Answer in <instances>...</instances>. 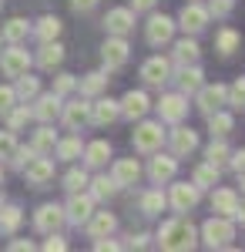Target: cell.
Returning a JSON list of instances; mask_svg holds the SVG:
<instances>
[{"instance_id":"cell-54","label":"cell","mask_w":245,"mask_h":252,"mask_svg":"<svg viewBox=\"0 0 245 252\" xmlns=\"http://www.w3.org/2000/svg\"><path fill=\"white\" fill-rule=\"evenodd\" d=\"M97 3H101V0H71V7H74L77 14H91Z\"/></svg>"},{"instance_id":"cell-17","label":"cell","mask_w":245,"mask_h":252,"mask_svg":"<svg viewBox=\"0 0 245 252\" xmlns=\"http://www.w3.org/2000/svg\"><path fill=\"white\" fill-rule=\"evenodd\" d=\"M61 104H64V97H57L54 91H40L34 101H31V118L40 121V125H54L57 118H61Z\"/></svg>"},{"instance_id":"cell-10","label":"cell","mask_w":245,"mask_h":252,"mask_svg":"<svg viewBox=\"0 0 245 252\" xmlns=\"http://www.w3.org/2000/svg\"><path fill=\"white\" fill-rule=\"evenodd\" d=\"M175 31H178V24L168 14H151L148 24H145V40L151 47H165V44L175 40Z\"/></svg>"},{"instance_id":"cell-23","label":"cell","mask_w":245,"mask_h":252,"mask_svg":"<svg viewBox=\"0 0 245 252\" xmlns=\"http://www.w3.org/2000/svg\"><path fill=\"white\" fill-rule=\"evenodd\" d=\"M104 31H108V34H118V37H128L134 31V10L131 7H114V10H108Z\"/></svg>"},{"instance_id":"cell-2","label":"cell","mask_w":245,"mask_h":252,"mask_svg":"<svg viewBox=\"0 0 245 252\" xmlns=\"http://www.w3.org/2000/svg\"><path fill=\"white\" fill-rule=\"evenodd\" d=\"M232 239H235V219H225V215H212L198 229V242L205 249H228Z\"/></svg>"},{"instance_id":"cell-30","label":"cell","mask_w":245,"mask_h":252,"mask_svg":"<svg viewBox=\"0 0 245 252\" xmlns=\"http://www.w3.org/2000/svg\"><path fill=\"white\" fill-rule=\"evenodd\" d=\"M138 209H141V215H148V219H154V215H161L165 209H168V195L161 192V185H154V189H148V192L141 195Z\"/></svg>"},{"instance_id":"cell-37","label":"cell","mask_w":245,"mask_h":252,"mask_svg":"<svg viewBox=\"0 0 245 252\" xmlns=\"http://www.w3.org/2000/svg\"><path fill=\"white\" fill-rule=\"evenodd\" d=\"M81 152H84V141H81V135L57 138V145H54V155L61 158V161H77V158H81Z\"/></svg>"},{"instance_id":"cell-21","label":"cell","mask_w":245,"mask_h":252,"mask_svg":"<svg viewBox=\"0 0 245 252\" xmlns=\"http://www.w3.org/2000/svg\"><path fill=\"white\" fill-rule=\"evenodd\" d=\"M171 78L178 81V91L185 97H191L202 84H205V71L198 67V61L195 64H178V71H171Z\"/></svg>"},{"instance_id":"cell-60","label":"cell","mask_w":245,"mask_h":252,"mask_svg":"<svg viewBox=\"0 0 245 252\" xmlns=\"http://www.w3.org/2000/svg\"><path fill=\"white\" fill-rule=\"evenodd\" d=\"M0 209H3V195H0Z\"/></svg>"},{"instance_id":"cell-40","label":"cell","mask_w":245,"mask_h":252,"mask_svg":"<svg viewBox=\"0 0 245 252\" xmlns=\"http://www.w3.org/2000/svg\"><path fill=\"white\" fill-rule=\"evenodd\" d=\"M20 225H24V209L3 202V209H0V232H3V235H14Z\"/></svg>"},{"instance_id":"cell-59","label":"cell","mask_w":245,"mask_h":252,"mask_svg":"<svg viewBox=\"0 0 245 252\" xmlns=\"http://www.w3.org/2000/svg\"><path fill=\"white\" fill-rule=\"evenodd\" d=\"M0 185H3V168H0Z\"/></svg>"},{"instance_id":"cell-3","label":"cell","mask_w":245,"mask_h":252,"mask_svg":"<svg viewBox=\"0 0 245 252\" xmlns=\"http://www.w3.org/2000/svg\"><path fill=\"white\" fill-rule=\"evenodd\" d=\"M165 125L161 121H148V118H138V125H134V135H131V145L138 155H151V152H158L161 145H165Z\"/></svg>"},{"instance_id":"cell-12","label":"cell","mask_w":245,"mask_h":252,"mask_svg":"<svg viewBox=\"0 0 245 252\" xmlns=\"http://www.w3.org/2000/svg\"><path fill=\"white\" fill-rule=\"evenodd\" d=\"M64 225H67V215H64V205H57V202H44L37 212H34V229L40 235L61 232Z\"/></svg>"},{"instance_id":"cell-46","label":"cell","mask_w":245,"mask_h":252,"mask_svg":"<svg viewBox=\"0 0 245 252\" xmlns=\"http://www.w3.org/2000/svg\"><path fill=\"white\" fill-rule=\"evenodd\" d=\"M14 148H17V131L3 128V131H0V161H10Z\"/></svg>"},{"instance_id":"cell-51","label":"cell","mask_w":245,"mask_h":252,"mask_svg":"<svg viewBox=\"0 0 245 252\" xmlns=\"http://www.w3.org/2000/svg\"><path fill=\"white\" fill-rule=\"evenodd\" d=\"M228 168L239 175V172H245V148H239V152H232L228 155Z\"/></svg>"},{"instance_id":"cell-58","label":"cell","mask_w":245,"mask_h":252,"mask_svg":"<svg viewBox=\"0 0 245 252\" xmlns=\"http://www.w3.org/2000/svg\"><path fill=\"white\" fill-rule=\"evenodd\" d=\"M239 185H242V192H245V172H239Z\"/></svg>"},{"instance_id":"cell-18","label":"cell","mask_w":245,"mask_h":252,"mask_svg":"<svg viewBox=\"0 0 245 252\" xmlns=\"http://www.w3.org/2000/svg\"><path fill=\"white\" fill-rule=\"evenodd\" d=\"M88 111H91V101L88 97H74V101H64L61 104V125L67 128V131H81L84 125H88Z\"/></svg>"},{"instance_id":"cell-31","label":"cell","mask_w":245,"mask_h":252,"mask_svg":"<svg viewBox=\"0 0 245 252\" xmlns=\"http://www.w3.org/2000/svg\"><path fill=\"white\" fill-rule=\"evenodd\" d=\"M202 58V47H198V40L195 37H185L175 40V51H171V64H195V61Z\"/></svg>"},{"instance_id":"cell-22","label":"cell","mask_w":245,"mask_h":252,"mask_svg":"<svg viewBox=\"0 0 245 252\" xmlns=\"http://www.w3.org/2000/svg\"><path fill=\"white\" fill-rule=\"evenodd\" d=\"M118 111H121V118H128V121H138V118H148L151 111V97L145 94V91H128V94L118 101Z\"/></svg>"},{"instance_id":"cell-38","label":"cell","mask_w":245,"mask_h":252,"mask_svg":"<svg viewBox=\"0 0 245 252\" xmlns=\"http://www.w3.org/2000/svg\"><path fill=\"white\" fill-rule=\"evenodd\" d=\"M14 94H17V101H24V104H31L34 97L40 94V81L27 71V74H20V78H14Z\"/></svg>"},{"instance_id":"cell-43","label":"cell","mask_w":245,"mask_h":252,"mask_svg":"<svg viewBox=\"0 0 245 252\" xmlns=\"http://www.w3.org/2000/svg\"><path fill=\"white\" fill-rule=\"evenodd\" d=\"M88 178H91V175L84 172V168H71V172L61 178V189H64L67 195L71 192H84V189H88Z\"/></svg>"},{"instance_id":"cell-47","label":"cell","mask_w":245,"mask_h":252,"mask_svg":"<svg viewBox=\"0 0 245 252\" xmlns=\"http://www.w3.org/2000/svg\"><path fill=\"white\" fill-rule=\"evenodd\" d=\"M37 155V152H34V148H31V145H27V148H24V145H17V148H14V155H10V161H7V165H10V168H24V165H27V161H31V158Z\"/></svg>"},{"instance_id":"cell-5","label":"cell","mask_w":245,"mask_h":252,"mask_svg":"<svg viewBox=\"0 0 245 252\" xmlns=\"http://www.w3.org/2000/svg\"><path fill=\"white\" fill-rule=\"evenodd\" d=\"M165 145H168V152L175 158H188L198 152V131L188 128L185 121H178V125H171V131L165 135Z\"/></svg>"},{"instance_id":"cell-15","label":"cell","mask_w":245,"mask_h":252,"mask_svg":"<svg viewBox=\"0 0 245 252\" xmlns=\"http://www.w3.org/2000/svg\"><path fill=\"white\" fill-rule=\"evenodd\" d=\"M195 108L202 111V115H212V111H218V108H225V97H228V84H202L198 91H195Z\"/></svg>"},{"instance_id":"cell-1","label":"cell","mask_w":245,"mask_h":252,"mask_svg":"<svg viewBox=\"0 0 245 252\" xmlns=\"http://www.w3.org/2000/svg\"><path fill=\"white\" fill-rule=\"evenodd\" d=\"M154 242H158L161 249H168V252H191L198 246V229L191 225L188 215H175V219H168V222L158 225Z\"/></svg>"},{"instance_id":"cell-20","label":"cell","mask_w":245,"mask_h":252,"mask_svg":"<svg viewBox=\"0 0 245 252\" xmlns=\"http://www.w3.org/2000/svg\"><path fill=\"white\" fill-rule=\"evenodd\" d=\"M141 175H145V168H141V161H138V158H114L111 178L118 182V189H131V185H138V182H141Z\"/></svg>"},{"instance_id":"cell-26","label":"cell","mask_w":245,"mask_h":252,"mask_svg":"<svg viewBox=\"0 0 245 252\" xmlns=\"http://www.w3.org/2000/svg\"><path fill=\"white\" fill-rule=\"evenodd\" d=\"M108 71H91V74H84V78L77 81V94L81 97H88V101H91V97H97V94H104V91H108Z\"/></svg>"},{"instance_id":"cell-25","label":"cell","mask_w":245,"mask_h":252,"mask_svg":"<svg viewBox=\"0 0 245 252\" xmlns=\"http://www.w3.org/2000/svg\"><path fill=\"white\" fill-rule=\"evenodd\" d=\"M118 229V215L114 212H91V219L84 222V232L91 235V239H104V235H114Z\"/></svg>"},{"instance_id":"cell-8","label":"cell","mask_w":245,"mask_h":252,"mask_svg":"<svg viewBox=\"0 0 245 252\" xmlns=\"http://www.w3.org/2000/svg\"><path fill=\"white\" fill-rule=\"evenodd\" d=\"M151 108L158 111L161 125H178V121L188 118V97L182 94V91H171V94H161L158 104H151Z\"/></svg>"},{"instance_id":"cell-42","label":"cell","mask_w":245,"mask_h":252,"mask_svg":"<svg viewBox=\"0 0 245 252\" xmlns=\"http://www.w3.org/2000/svg\"><path fill=\"white\" fill-rule=\"evenodd\" d=\"M228 155H232V148L225 145V138H212L205 148V161H212V165H218V168H225L228 165Z\"/></svg>"},{"instance_id":"cell-35","label":"cell","mask_w":245,"mask_h":252,"mask_svg":"<svg viewBox=\"0 0 245 252\" xmlns=\"http://www.w3.org/2000/svg\"><path fill=\"white\" fill-rule=\"evenodd\" d=\"M31 20H24V17H14V20H7L3 24V31H0V37L7 40V44H24V40L31 37Z\"/></svg>"},{"instance_id":"cell-53","label":"cell","mask_w":245,"mask_h":252,"mask_svg":"<svg viewBox=\"0 0 245 252\" xmlns=\"http://www.w3.org/2000/svg\"><path fill=\"white\" fill-rule=\"evenodd\" d=\"M94 249L97 252H114V249H121V242H114L111 235H104V239H94Z\"/></svg>"},{"instance_id":"cell-49","label":"cell","mask_w":245,"mask_h":252,"mask_svg":"<svg viewBox=\"0 0 245 252\" xmlns=\"http://www.w3.org/2000/svg\"><path fill=\"white\" fill-rule=\"evenodd\" d=\"M17 104V94H14V84H0V118L7 115L10 108Z\"/></svg>"},{"instance_id":"cell-41","label":"cell","mask_w":245,"mask_h":252,"mask_svg":"<svg viewBox=\"0 0 245 252\" xmlns=\"http://www.w3.org/2000/svg\"><path fill=\"white\" fill-rule=\"evenodd\" d=\"M3 121H7V128H10V131H24V128H27V121H34V118H31V104L17 101V104L3 115Z\"/></svg>"},{"instance_id":"cell-32","label":"cell","mask_w":245,"mask_h":252,"mask_svg":"<svg viewBox=\"0 0 245 252\" xmlns=\"http://www.w3.org/2000/svg\"><path fill=\"white\" fill-rule=\"evenodd\" d=\"M208 118V131H212V138H228L232 131H235V118H232V111H225V108H218V111H212Z\"/></svg>"},{"instance_id":"cell-19","label":"cell","mask_w":245,"mask_h":252,"mask_svg":"<svg viewBox=\"0 0 245 252\" xmlns=\"http://www.w3.org/2000/svg\"><path fill=\"white\" fill-rule=\"evenodd\" d=\"M118 118H121V111H118V101H114V97H104V94L91 97L88 125H94V128H108V125L118 121Z\"/></svg>"},{"instance_id":"cell-44","label":"cell","mask_w":245,"mask_h":252,"mask_svg":"<svg viewBox=\"0 0 245 252\" xmlns=\"http://www.w3.org/2000/svg\"><path fill=\"white\" fill-rule=\"evenodd\" d=\"M225 104H228V108H235V111H242V108H245V78H239L235 84H228Z\"/></svg>"},{"instance_id":"cell-52","label":"cell","mask_w":245,"mask_h":252,"mask_svg":"<svg viewBox=\"0 0 245 252\" xmlns=\"http://www.w3.org/2000/svg\"><path fill=\"white\" fill-rule=\"evenodd\" d=\"M128 7H131L134 14H151L158 7V0H128Z\"/></svg>"},{"instance_id":"cell-14","label":"cell","mask_w":245,"mask_h":252,"mask_svg":"<svg viewBox=\"0 0 245 252\" xmlns=\"http://www.w3.org/2000/svg\"><path fill=\"white\" fill-rule=\"evenodd\" d=\"M178 175V158L171 155H165L161 148L158 152H151V161H148V178H151V185H168L171 178Z\"/></svg>"},{"instance_id":"cell-45","label":"cell","mask_w":245,"mask_h":252,"mask_svg":"<svg viewBox=\"0 0 245 252\" xmlns=\"http://www.w3.org/2000/svg\"><path fill=\"white\" fill-rule=\"evenodd\" d=\"M74 88H77V78H74V74H64V71H61V74H54V84H51V91H54L57 97H67L71 91H74Z\"/></svg>"},{"instance_id":"cell-57","label":"cell","mask_w":245,"mask_h":252,"mask_svg":"<svg viewBox=\"0 0 245 252\" xmlns=\"http://www.w3.org/2000/svg\"><path fill=\"white\" fill-rule=\"evenodd\" d=\"M232 219H235V222L245 229V202H239V209H235V215H232Z\"/></svg>"},{"instance_id":"cell-6","label":"cell","mask_w":245,"mask_h":252,"mask_svg":"<svg viewBox=\"0 0 245 252\" xmlns=\"http://www.w3.org/2000/svg\"><path fill=\"white\" fill-rule=\"evenodd\" d=\"M128 61H131V44H128V37L108 34V40L101 44V64H104V71L108 74L111 71H121Z\"/></svg>"},{"instance_id":"cell-39","label":"cell","mask_w":245,"mask_h":252,"mask_svg":"<svg viewBox=\"0 0 245 252\" xmlns=\"http://www.w3.org/2000/svg\"><path fill=\"white\" fill-rule=\"evenodd\" d=\"M239 47H242V37H239L235 27H222V31L215 34V51H218L222 58H232Z\"/></svg>"},{"instance_id":"cell-4","label":"cell","mask_w":245,"mask_h":252,"mask_svg":"<svg viewBox=\"0 0 245 252\" xmlns=\"http://www.w3.org/2000/svg\"><path fill=\"white\" fill-rule=\"evenodd\" d=\"M34 67V54L24 47V44H7L3 51H0V71H3V78H20V74H27Z\"/></svg>"},{"instance_id":"cell-34","label":"cell","mask_w":245,"mask_h":252,"mask_svg":"<svg viewBox=\"0 0 245 252\" xmlns=\"http://www.w3.org/2000/svg\"><path fill=\"white\" fill-rule=\"evenodd\" d=\"M61 31H64V24H61V17H54V14H47V17H40L34 27H31V34L44 44V40H57L61 37Z\"/></svg>"},{"instance_id":"cell-48","label":"cell","mask_w":245,"mask_h":252,"mask_svg":"<svg viewBox=\"0 0 245 252\" xmlns=\"http://www.w3.org/2000/svg\"><path fill=\"white\" fill-rule=\"evenodd\" d=\"M208 7V14H212V17H228V14H232V10H235V0H208L205 3Z\"/></svg>"},{"instance_id":"cell-27","label":"cell","mask_w":245,"mask_h":252,"mask_svg":"<svg viewBox=\"0 0 245 252\" xmlns=\"http://www.w3.org/2000/svg\"><path fill=\"white\" fill-rule=\"evenodd\" d=\"M235 209H239V192L235 189H212V212L215 215H225V219H232L235 215Z\"/></svg>"},{"instance_id":"cell-7","label":"cell","mask_w":245,"mask_h":252,"mask_svg":"<svg viewBox=\"0 0 245 252\" xmlns=\"http://www.w3.org/2000/svg\"><path fill=\"white\" fill-rule=\"evenodd\" d=\"M175 182V178H171ZM168 209L171 212H178V215H188L195 205H198V198H202V189L195 185V182H175L168 192Z\"/></svg>"},{"instance_id":"cell-9","label":"cell","mask_w":245,"mask_h":252,"mask_svg":"<svg viewBox=\"0 0 245 252\" xmlns=\"http://www.w3.org/2000/svg\"><path fill=\"white\" fill-rule=\"evenodd\" d=\"M208 20H212V14H208L205 3H202V0H188V3L182 7V14H178L175 24H178L188 37H198V34L208 27Z\"/></svg>"},{"instance_id":"cell-13","label":"cell","mask_w":245,"mask_h":252,"mask_svg":"<svg viewBox=\"0 0 245 252\" xmlns=\"http://www.w3.org/2000/svg\"><path fill=\"white\" fill-rule=\"evenodd\" d=\"M20 175L27 178L31 189H44V185L54 182V161H51V155H34L24 168H20Z\"/></svg>"},{"instance_id":"cell-33","label":"cell","mask_w":245,"mask_h":252,"mask_svg":"<svg viewBox=\"0 0 245 252\" xmlns=\"http://www.w3.org/2000/svg\"><path fill=\"white\" fill-rule=\"evenodd\" d=\"M218 178H222V168L218 165H212V161H202V165H195V172H191V182L205 192V189H215L218 185Z\"/></svg>"},{"instance_id":"cell-29","label":"cell","mask_w":245,"mask_h":252,"mask_svg":"<svg viewBox=\"0 0 245 252\" xmlns=\"http://www.w3.org/2000/svg\"><path fill=\"white\" fill-rule=\"evenodd\" d=\"M88 192H91V198H94V202H108V198H114L121 189H118V182H114L111 175L97 172L94 178H88Z\"/></svg>"},{"instance_id":"cell-36","label":"cell","mask_w":245,"mask_h":252,"mask_svg":"<svg viewBox=\"0 0 245 252\" xmlns=\"http://www.w3.org/2000/svg\"><path fill=\"white\" fill-rule=\"evenodd\" d=\"M54 145H57V131L54 125H40L34 138H31V148L37 152V155H54Z\"/></svg>"},{"instance_id":"cell-56","label":"cell","mask_w":245,"mask_h":252,"mask_svg":"<svg viewBox=\"0 0 245 252\" xmlns=\"http://www.w3.org/2000/svg\"><path fill=\"white\" fill-rule=\"evenodd\" d=\"M7 249L10 252H34V242H31V239H14Z\"/></svg>"},{"instance_id":"cell-50","label":"cell","mask_w":245,"mask_h":252,"mask_svg":"<svg viewBox=\"0 0 245 252\" xmlns=\"http://www.w3.org/2000/svg\"><path fill=\"white\" fill-rule=\"evenodd\" d=\"M44 249H47V252H64V249H67V239H64L61 232H51V235H47V242H44Z\"/></svg>"},{"instance_id":"cell-24","label":"cell","mask_w":245,"mask_h":252,"mask_svg":"<svg viewBox=\"0 0 245 252\" xmlns=\"http://www.w3.org/2000/svg\"><path fill=\"white\" fill-rule=\"evenodd\" d=\"M34 64H37L40 71H57L64 64V44L61 40H44L40 51L34 54Z\"/></svg>"},{"instance_id":"cell-28","label":"cell","mask_w":245,"mask_h":252,"mask_svg":"<svg viewBox=\"0 0 245 252\" xmlns=\"http://www.w3.org/2000/svg\"><path fill=\"white\" fill-rule=\"evenodd\" d=\"M81 158H84V165H88V168H104V165H108V158H111V141H104V138L88 141V145H84V152H81Z\"/></svg>"},{"instance_id":"cell-61","label":"cell","mask_w":245,"mask_h":252,"mask_svg":"<svg viewBox=\"0 0 245 252\" xmlns=\"http://www.w3.org/2000/svg\"><path fill=\"white\" fill-rule=\"evenodd\" d=\"M0 7H3V0H0Z\"/></svg>"},{"instance_id":"cell-16","label":"cell","mask_w":245,"mask_h":252,"mask_svg":"<svg viewBox=\"0 0 245 252\" xmlns=\"http://www.w3.org/2000/svg\"><path fill=\"white\" fill-rule=\"evenodd\" d=\"M171 71H175L171 58L151 54V58L141 64V81H145L148 88H161V84H168V81H171Z\"/></svg>"},{"instance_id":"cell-11","label":"cell","mask_w":245,"mask_h":252,"mask_svg":"<svg viewBox=\"0 0 245 252\" xmlns=\"http://www.w3.org/2000/svg\"><path fill=\"white\" fill-rule=\"evenodd\" d=\"M97 209V202L91 198V192L84 189V192H71L67 198V205H64V215H67V225H77V229H84V222L91 219V212Z\"/></svg>"},{"instance_id":"cell-55","label":"cell","mask_w":245,"mask_h":252,"mask_svg":"<svg viewBox=\"0 0 245 252\" xmlns=\"http://www.w3.org/2000/svg\"><path fill=\"white\" fill-rule=\"evenodd\" d=\"M148 242H151V235H148V232H134L131 239H128V246H131V249H145Z\"/></svg>"}]
</instances>
